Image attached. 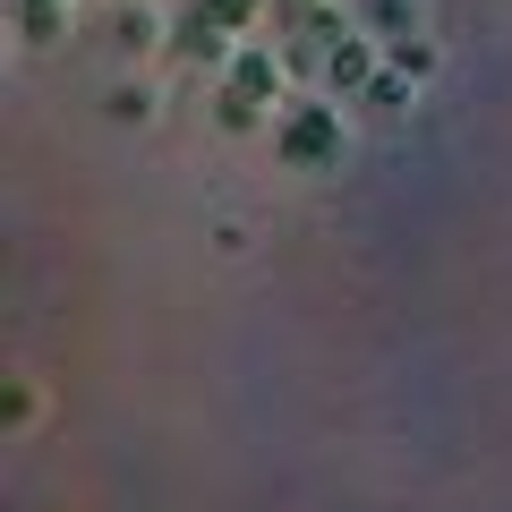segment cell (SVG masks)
<instances>
[{
  "label": "cell",
  "mask_w": 512,
  "mask_h": 512,
  "mask_svg": "<svg viewBox=\"0 0 512 512\" xmlns=\"http://www.w3.org/2000/svg\"><path fill=\"white\" fill-rule=\"evenodd\" d=\"M205 18H214L222 35H248V26L265 18V0H205Z\"/></svg>",
  "instance_id": "ba28073f"
},
{
  "label": "cell",
  "mask_w": 512,
  "mask_h": 512,
  "mask_svg": "<svg viewBox=\"0 0 512 512\" xmlns=\"http://www.w3.org/2000/svg\"><path fill=\"white\" fill-rule=\"evenodd\" d=\"M146 111H154L146 86H120V94H111V120H146Z\"/></svg>",
  "instance_id": "8fae6325"
},
{
  "label": "cell",
  "mask_w": 512,
  "mask_h": 512,
  "mask_svg": "<svg viewBox=\"0 0 512 512\" xmlns=\"http://www.w3.org/2000/svg\"><path fill=\"white\" fill-rule=\"evenodd\" d=\"M111 35H120V52H146V43L163 35V26H154V9L137 0V9H120V18H111Z\"/></svg>",
  "instance_id": "8992f818"
},
{
  "label": "cell",
  "mask_w": 512,
  "mask_h": 512,
  "mask_svg": "<svg viewBox=\"0 0 512 512\" xmlns=\"http://www.w3.org/2000/svg\"><path fill=\"white\" fill-rule=\"evenodd\" d=\"M325 86H350V94H367V86H376V52H367L359 35H342V43L325 52Z\"/></svg>",
  "instance_id": "3957f363"
},
{
  "label": "cell",
  "mask_w": 512,
  "mask_h": 512,
  "mask_svg": "<svg viewBox=\"0 0 512 512\" xmlns=\"http://www.w3.org/2000/svg\"><path fill=\"white\" fill-rule=\"evenodd\" d=\"M359 18L376 26V35H393V43H402V35H419V0H367Z\"/></svg>",
  "instance_id": "5b68a950"
},
{
  "label": "cell",
  "mask_w": 512,
  "mask_h": 512,
  "mask_svg": "<svg viewBox=\"0 0 512 512\" xmlns=\"http://www.w3.org/2000/svg\"><path fill=\"white\" fill-rule=\"evenodd\" d=\"M282 154L308 163V171L342 163V111H333V103H299L291 120H282Z\"/></svg>",
  "instance_id": "6da1fadb"
},
{
  "label": "cell",
  "mask_w": 512,
  "mask_h": 512,
  "mask_svg": "<svg viewBox=\"0 0 512 512\" xmlns=\"http://www.w3.org/2000/svg\"><path fill=\"white\" fill-rule=\"evenodd\" d=\"M410 86H419V77H402V69H376V86H367V103H376V111H393V103H402Z\"/></svg>",
  "instance_id": "30bf717a"
},
{
  "label": "cell",
  "mask_w": 512,
  "mask_h": 512,
  "mask_svg": "<svg viewBox=\"0 0 512 512\" xmlns=\"http://www.w3.org/2000/svg\"><path fill=\"white\" fill-rule=\"evenodd\" d=\"M222 69H231V86H239V94H256V103H274V94H282V69H274L265 52H231Z\"/></svg>",
  "instance_id": "277c9868"
},
{
  "label": "cell",
  "mask_w": 512,
  "mask_h": 512,
  "mask_svg": "<svg viewBox=\"0 0 512 512\" xmlns=\"http://www.w3.org/2000/svg\"><path fill=\"white\" fill-rule=\"evenodd\" d=\"M26 9H60V0H26Z\"/></svg>",
  "instance_id": "7c38bea8"
},
{
  "label": "cell",
  "mask_w": 512,
  "mask_h": 512,
  "mask_svg": "<svg viewBox=\"0 0 512 512\" xmlns=\"http://www.w3.org/2000/svg\"><path fill=\"white\" fill-rule=\"evenodd\" d=\"M171 52H180V60H222V26L205 18V0H188V9H180V26H171Z\"/></svg>",
  "instance_id": "7a4b0ae2"
},
{
  "label": "cell",
  "mask_w": 512,
  "mask_h": 512,
  "mask_svg": "<svg viewBox=\"0 0 512 512\" xmlns=\"http://www.w3.org/2000/svg\"><path fill=\"white\" fill-rule=\"evenodd\" d=\"M384 69H402V77H427V69H436V52H427L419 35H402L393 52H384Z\"/></svg>",
  "instance_id": "9c48e42d"
},
{
  "label": "cell",
  "mask_w": 512,
  "mask_h": 512,
  "mask_svg": "<svg viewBox=\"0 0 512 512\" xmlns=\"http://www.w3.org/2000/svg\"><path fill=\"white\" fill-rule=\"evenodd\" d=\"M214 120H222V128H256V120H265V103L239 94V86H222V94H214Z\"/></svg>",
  "instance_id": "52a82bcc"
}]
</instances>
